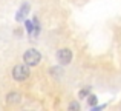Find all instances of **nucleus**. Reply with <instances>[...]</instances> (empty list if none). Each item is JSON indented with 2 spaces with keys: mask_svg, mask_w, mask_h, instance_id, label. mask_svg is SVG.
Listing matches in <instances>:
<instances>
[{
  "mask_svg": "<svg viewBox=\"0 0 121 111\" xmlns=\"http://www.w3.org/2000/svg\"><path fill=\"white\" fill-rule=\"evenodd\" d=\"M12 79L17 82H25L28 77H29V65H26V63H22V65H15L14 68H12Z\"/></svg>",
  "mask_w": 121,
  "mask_h": 111,
  "instance_id": "nucleus-1",
  "label": "nucleus"
},
{
  "mask_svg": "<svg viewBox=\"0 0 121 111\" xmlns=\"http://www.w3.org/2000/svg\"><path fill=\"white\" fill-rule=\"evenodd\" d=\"M23 62L29 66H37L41 62V54L35 48H29L23 53Z\"/></svg>",
  "mask_w": 121,
  "mask_h": 111,
  "instance_id": "nucleus-2",
  "label": "nucleus"
},
{
  "mask_svg": "<svg viewBox=\"0 0 121 111\" xmlns=\"http://www.w3.org/2000/svg\"><path fill=\"white\" fill-rule=\"evenodd\" d=\"M55 56H57V62H58L60 65H63V66L69 65V63L72 62V51H71L69 48H61V49H58Z\"/></svg>",
  "mask_w": 121,
  "mask_h": 111,
  "instance_id": "nucleus-3",
  "label": "nucleus"
},
{
  "mask_svg": "<svg viewBox=\"0 0 121 111\" xmlns=\"http://www.w3.org/2000/svg\"><path fill=\"white\" fill-rule=\"evenodd\" d=\"M28 11H29V5H28V3H23V5H22V8L18 9L17 15H15V20H17V22H22V20H25V17H26Z\"/></svg>",
  "mask_w": 121,
  "mask_h": 111,
  "instance_id": "nucleus-4",
  "label": "nucleus"
},
{
  "mask_svg": "<svg viewBox=\"0 0 121 111\" xmlns=\"http://www.w3.org/2000/svg\"><path fill=\"white\" fill-rule=\"evenodd\" d=\"M22 99V96L18 93H15V91H11V93L6 94V102L9 103V105H12V103H18Z\"/></svg>",
  "mask_w": 121,
  "mask_h": 111,
  "instance_id": "nucleus-5",
  "label": "nucleus"
},
{
  "mask_svg": "<svg viewBox=\"0 0 121 111\" xmlns=\"http://www.w3.org/2000/svg\"><path fill=\"white\" fill-rule=\"evenodd\" d=\"M89 94H91V87H84L83 90L78 91V97H80V99H86Z\"/></svg>",
  "mask_w": 121,
  "mask_h": 111,
  "instance_id": "nucleus-6",
  "label": "nucleus"
},
{
  "mask_svg": "<svg viewBox=\"0 0 121 111\" xmlns=\"http://www.w3.org/2000/svg\"><path fill=\"white\" fill-rule=\"evenodd\" d=\"M97 102H98L97 96H94V94H89L87 96V105L91 106V108H94V106L97 105Z\"/></svg>",
  "mask_w": 121,
  "mask_h": 111,
  "instance_id": "nucleus-7",
  "label": "nucleus"
},
{
  "mask_svg": "<svg viewBox=\"0 0 121 111\" xmlns=\"http://www.w3.org/2000/svg\"><path fill=\"white\" fill-rule=\"evenodd\" d=\"M25 25H26L28 34H31V36H32V33H34V22L32 20H25Z\"/></svg>",
  "mask_w": 121,
  "mask_h": 111,
  "instance_id": "nucleus-8",
  "label": "nucleus"
},
{
  "mask_svg": "<svg viewBox=\"0 0 121 111\" xmlns=\"http://www.w3.org/2000/svg\"><path fill=\"white\" fill-rule=\"evenodd\" d=\"M80 108L81 106H80V103H78L77 100H72V102L68 105V110H71V111H78Z\"/></svg>",
  "mask_w": 121,
  "mask_h": 111,
  "instance_id": "nucleus-9",
  "label": "nucleus"
}]
</instances>
